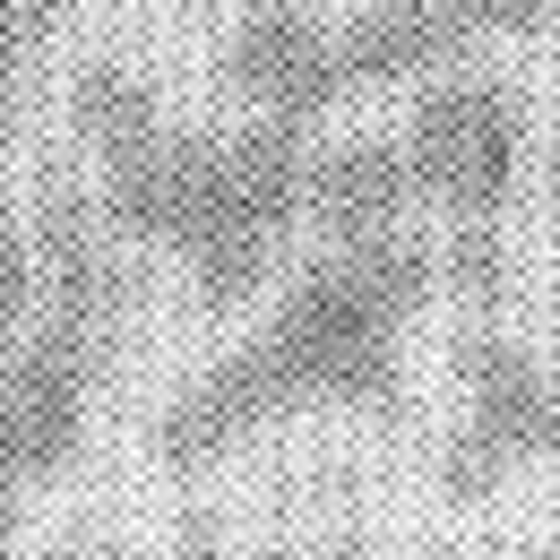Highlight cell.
I'll return each instance as SVG.
<instances>
[{"instance_id":"1","label":"cell","mask_w":560,"mask_h":560,"mask_svg":"<svg viewBox=\"0 0 560 560\" xmlns=\"http://www.w3.org/2000/svg\"><path fill=\"white\" fill-rule=\"evenodd\" d=\"M440 293V242L388 233L311 250L293 284L259 311L250 337L199 362L164 406H155V466L173 483H199L224 457L259 448L268 431L311 415L397 422L406 415V337Z\"/></svg>"},{"instance_id":"2","label":"cell","mask_w":560,"mask_h":560,"mask_svg":"<svg viewBox=\"0 0 560 560\" xmlns=\"http://www.w3.org/2000/svg\"><path fill=\"white\" fill-rule=\"evenodd\" d=\"M70 130L95 164L86 199L121 250L173 259L208 319L250 311L302 224L311 130L284 121H173L130 61H78Z\"/></svg>"},{"instance_id":"3","label":"cell","mask_w":560,"mask_h":560,"mask_svg":"<svg viewBox=\"0 0 560 560\" xmlns=\"http://www.w3.org/2000/svg\"><path fill=\"white\" fill-rule=\"evenodd\" d=\"M26 224H35L44 302H35L26 337L0 353V483L18 500L61 483L86 457L104 371H113V346L139 302L130 250L104 233L78 173H44L26 199Z\"/></svg>"},{"instance_id":"4","label":"cell","mask_w":560,"mask_h":560,"mask_svg":"<svg viewBox=\"0 0 560 560\" xmlns=\"http://www.w3.org/2000/svg\"><path fill=\"white\" fill-rule=\"evenodd\" d=\"M457 415L440 431V457H431V483L448 509H483L517 475L560 466V362L535 353L517 328L475 319L457 337Z\"/></svg>"},{"instance_id":"5","label":"cell","mask_w":560,"mask_h":560,"mask_svg":"<svg viewBox=\"0 0 560 560\" xmlns=\"http://www.w3.org/2000/svg\"><path fill=\"white\" fill-rule=\"evenodd\" d=\"M397 147L415 173V208L448 215V233H491L526 182V95L491 70H448L406 95Z\"/></svg>"},{"instance_id":"6","label":"cell","mask_w":560,"mask_h":560,"mask_svg":"<svg viewBox=\"0 0 560 560\" xmlns=\"http://www.w3.org/2000/svg\"><path fill=\"white\" fill-rule=\"evenodd\" d=\"M215 70L242 95V113L284 121V130H319V121L346 104L337 18H328L319 0H242V18L224 26Z\"/></svg>"},{"instance_id":"7","label":"cell","mask_w":560,"mask_h":560,"mask_svg":"<svg viewBox=\"0 0 560 560\" xmlns=\"http://www.w3.org/2000/svg\"><path fill=\"white\" fill-rule=\"evenodd\" d=\"M483 52V35L466 26L457 0H362L337 26V70L346 95H388V86H431V78L466 70Z\"/></svg>"},{"instance_id":"8","label":"cell","mask_w":560,"mask_h":560,"mask_svg":"<svg viewBox=\"0 0 560 560\" xmlns=\"http://www.w3.org/2000/svg\"><path fill=\"white\" fill-rule=\"evenodd\" d=\"M302 224H311L328 250L406 233V224H415V173H406L397 130H353V139L311 147V173H302Z\"/></svg>"},{"instance_id":"9","label":"cell","mask_w":560,"mask_h":560,"mask_svg":"<svg viewBox=\"0 0 560 560\" xmlns=\"http://www.w3.org/2000/svg\"><path fill=\"white\" fill-rule=\"evenodd\" d=\"M70 9H78V0H0V104H18L26 78L61 52Z\"/></svg>"},{"instance_id":"10","label":"cell","mask_w":560,"mask_h":560,"mask_svg":"<svg viewBox=\"0 0 560 560\" xmlns=\"http://www.w3.org/2000/svg\"><path fill=\"white\" fill-rule=\"evenodd\" d=\"M35 302H44V268H35V224H26V208H18V190L0 182V353L26 337Z\"/></svg>"},{"instance_id":"11","label":"cell","mask_w":560,"mask_h":560,"mask_svg":"<svg viewBox=\"0 0 560 560\" xmlns=\"http://www.w3.org/2000/svg\"><path fill=\"white\" fill-rule=\"evenodd\" d=\"M173 560H337L328 544H242V535H224L215 517H182L173 526Z\"/></svg>"},{"instance_id":"12","label":"cell","mask_w":560,"mask_h":560,"mask_svg":"<svg viewBox=\"0 0 560 560\" xmlns=\"http://www.w3.org/2000/svg\"><path fill=\"white\" fill-rule=\"evenodd\" d=\"M466 9V26L483 35V44H500V35H552L560 0H457Z\"/></svg>"},{"instance_id":"13","label":"cell","mask_w":560,"mask_h":560,"mask_svg":"<svg viewBox=\"0 0 560 560\" xmlns=\"http://www.w3.org/2000/svg\"><path fill=\"white\" fill-rule=\"evenodd\" d=\"M9 552H18V491L0 483V560H9Z\"/></svg>"},{"instance_id":"14","label":"cell","mask_w":560,"mask_h":560,"mask_svg":"<svg viewBox=\"0 0 560 560\" xmlns=\"http://www.w3.org/2000/svg\"><path fill=\"white\" fill-rule=\"evenodd\" d=\"M544 199L560 208V130H552V147H544Z\"/></svg>"},{"instance_id":"15","label":"cell","mask_w":560,"mask_h":560,"mask_svg":"<svg viewBox=\"0 0 560 560\" xmlns=\"http://www.w3.org/2000/svg\"><path fill=\"white\" fill-rule=\"evenodd\" d=\"M44 560H113V552H104V544H52Z\"/></svg>"},{"instance_id":"16","label":"cell","mask_w":560,"mask_h":560,"mask_svg":"<svg viewBox=\"0 0 560 560\" xmlns=\"http://www.w3.org/2000/svg\"><path fill=\"white\" fill-rule=\"evenodd\" d=\"M544 560H560V544H552V552H544Z\"/></svg>"},{"instance_id":"17","label":"cell","mask_w":560,"mask_h":560,"mask_svg":"<svg viewBox=\"0 0 560 560\" xmlns=\"http://www.w3.org/2000/svg\"><path fill=\"white\" fill-rule=\"evenodd\" d=\"M431 560H448V552H431Z\"/></svg>"}]
</instances>
